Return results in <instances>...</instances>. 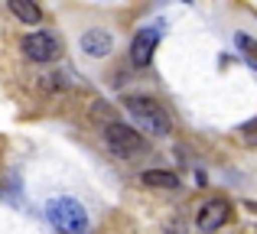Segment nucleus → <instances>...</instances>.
I'll list each match as a JSON object with an SVG mask.
<instances>
[{
    "label": "nucleus",
    "mask_w": 257,
    "mask_h": 234,
    "mask_svg": "<svg viewBox=\"0 0 257 234\" xmlns=\"http://www.w3.org/2000/svg\"><path fill=\"white\" fill-rule=\"evenodd\" d=\"M104 143H107V150H111L114 156H120V159H131V156H137V153L147 150L144 133L134 130L131 124H120V120L104 124Z\"/></svg>",
    "instance_id": "3"
},
{
    "label": "nucleus",
    "mask_w": 257,
    "mask_h": 234,
    "mask_svg": "<svg viewBox=\"0 0 257 234\" xmlns=\"http://www.w3.org/2000/svg\"><path fill=\"white\" fill-rule=\"evenodd\" d=\"M140 182L153 185V189H179V176L170 172V169H147L144 176H140Z\"/></svg>",
    "instance_id": "9"
},
{
    "label": "nucleus",
    "mask_w": 257,
    "mask_h": 234,
    "mask_svg": "<svg viewBox=\"0 0 257 234\" xmlns=\"http://www.w3.org/2000/svg\"><path fill=\"white\" fill-rule=\"evenodd\" d=\"M111 49H114L111 33H104V30H88V33H82V52H85V56L104 59V56H111Z\"/></svg>",
    "instance_id": "7"
},
{
    "label": "nucleus",
    "mask_w": 257,
    "mask_h": 234,
    "mask_svg": "<svg viewBox=\"0 0 257 234\" xmlns=\"http://www.w3.org/2000/svg\"><path fill=\"white\" fill-rule=\"evenodd\" d=\"M157 43H160V30H140L137 36H134V43H131V62L137 65V69H147L150 59H153Z\"/></svg>",
    "instance_id": "6"
},
{
    "label": "nucleus",
    "mask_w": 257,
    "mask_h": 234,
    "mask_svg": "<svg viewBox=\"0 0 257 234\" xmlns=\"http://www.w3.org/2000/svg\"><path fill=\"white\" fill-rule=\"evenodd\" d=\"M124 108H127V114L134 117V124H137L140 130H147L150 137H170L173 124H170L166 111L160 108L157 101H150V98H127ZM137 127H134V130H137Z\"/></svg>",
    "instance_id": "1"
},
{
    "label": "nucleus",
    "mask_w": 257,
    "mask_h": 234,
    "mask_svg": "<svg viewBox=\"0 0 257 234\" xmlns=\"http://www.w3.org/2000/svg\"><path fill=\"white\" fill-rule=\"evenodd\" d=\"M20 49L30 62H39V65H49L62 56V43L56 39V33H46V30H36V33H26L20 39Z\"/></svg>",
    "instance_id": "4"
},
{
    "label": "nucleus",
    "mask_w": 257,
    "mask_h": 234,
    "mask_svg": "<svg viewBox=\"0 0 257 234\" xmlns=\"http://www.w3.org/2000/svg\"><path fill=\"white\" fill-rule=\"evenodd\" d=\"M228 218H231V205L221 202V198H212V202H205L195 211V228L202 234H212V231H218L221 224H228Z\"/></svg>",
    "instance_id": "5"
},
{
    "label": "nucleus",
    "mask_w": 257,
    "mask_h": 234,
    "mask_svg": "<svg viewBox=\"0 0 257 234\" xmlns=\"http://www.w3.org/2000/svg\"><path fill=\"white\" fill-rule=\"evenodd\" d=\"M10 13L20 20V23H26V26H39L43 23V10H39L33 0H10Z\"/></svg>",
    "instance_id": "8"
},
{
    "label": "nucleus",
    "mask_w": 257,
    "mask_h": 234,
    "mask_svg": "<svg viewBox=\"0 0 257 234\" xmlns=\"http://www.w3.org/2000/svg\"><path fill=\"white\" fill-rule=\"evenodd\" d=\"M46 215H49V221L62 234H88V211L69 195L52 198V202L46 205Z\"/></svg>",
    "instance_id": "2"
},
{
    "label": "nucleus",
    "mask_w": 257,
    "mask_h": 234,
    "mask_svg": "<svg viewBox=\"0 0 257 234\" xmlns=\"http://www.w3.org/2000/svg\"><path fill=\"white\" fill-rule=\"evenodd\" d=\"M241 133H244V140H247L251 146H257V117H254V120H247V124L241 127Z\"/></svg>",
    "instance_id": "11"
},
{
    "label": "nucleus",
    "mask_w": 257,
    "mask_h": 234,
    "mask_svg": "<svg viewBox=\"0 0 257 234\" xmlns=\"http://www.w3.org/2000/svg\"><path fill=\"white\" fill-rule=\"evenodd\" d=\"M166 231H170V234H186V224H182V218L170 221V224H166Z\"/></svg>",
    "instance_id": "12"
},
{
    "label": "nucleus",
    "mask_w": 257,
    "mask_h": 234,
    "mask_svg": "<svg viewBox=\"0 0 257 234\" xmlns=\"http://www.w3.org/2000/svg\"><path fill=\"white\" fill-rule=\"evenodd\" d=\"M234 46L241 49V56H244V62L257 69V39H251L247 33H234Z\"/></svg>",
    "instance_id": "10"
}]
</instances>
